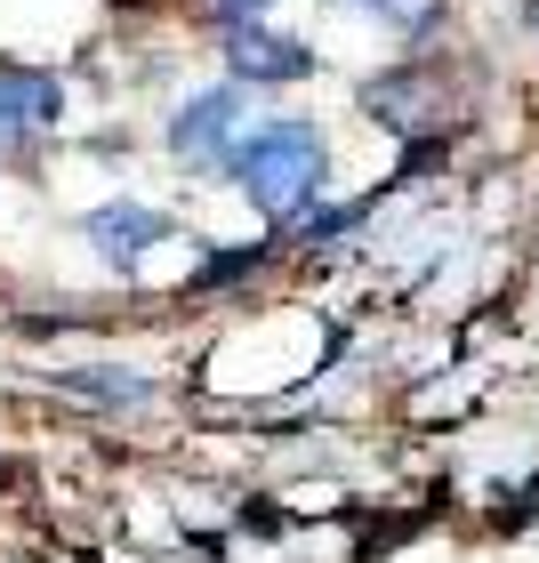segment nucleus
Returning <instances> with one entry per match:
<instances>
[{
  "label": "nucleus",
  "instance_id": "0eeeda50",
  "mask_svg": "<svg viewBox=\"0 0 539 563\" xmlns=\"http://www.w3.org/2000/svg\"><path fill=\"white\" fill-rule=\"evenodd\" d=\"M250 266H266V250H218V258L201 266V290H218V282H242Z\"/></svg>",
  "mask_w": 539,
  "mask_h": 563
},
{
  "label": "nucleus",
  "instance_id": "7ed1b4c3",
  "mask_svg": "<svg viewBox=\"0 0 539 563\" xmlns=\"http://www.w3.org/2000/svg\"><path fill=\"white\" fill-rule=\"evenodd\" d=\"M57 113H65V89L48 73H0V145H24Z\"/></svg>",
  "mask_w": 539,
  "mask_h": 563
},
{
  "label": "nucleus",
  "instance_id": "39448f33",
  "mask_svg": "<svg viewBox=\"0 0 539 563\" xmlns=\"http://www.w3.org/2000/svg\"><path fill=\"white\" fill-rule=\"evenodd\" d=\"M226 48H234V65L250 73V81H298V73H306V48L298 41H274L266 24H234Z\"/></svg>",
  "mask_w": 539,
  "mask_h": 563
},
{
  "label": "nucleus",
  "instance_id": "423d86ee",
  "mask_svg": "<svg viewBox=\"0 0 539 563\" xmlns=\"http://www.w3.org/2000/svg\"><path fill=\"white\" fill-rule=\"evenodd\" d=\"M65 387L89 395V402H106V411H138V402H145V378L138 371H73Z\"/></svg>",
  "mask_w": 539,
  "mask_h": 563
},
{
  "label": "nucleus",
  "instance_id": "6e6552de",
  "mask_svg": "<svg viewBox=\"0 0 539 563\" xmlns=\"http://www.w3.org/2000/svg\"><path fill=\"white\" fill-rule=\"evenodd\" d=\"M218 9H226V24H258L266 0H218Z\"/></svg>",
  "mask_w": 539,
  "mask_h": 563
},
{
  "label": "nucleus",
  "instance_id": "f03ea898",
  "mask_svg": "<svg viewBox=\"0 0 539 563\" xmlns=\"http://www.w3.org/2000/svg\"><path fill=\"white\" fill-rule=\"evenodd\" d=\"M234 121H242V89H210V97H194V106L169 121V153H177V162H218V153L234 145V137H226Z\"/></svg>",
  "mask_w": 539,
  "mask_h": 563
},
{
  "label": "nucleus",
  "instance_id": "20e7f679",
  "mask_svg": "<svg viewBox=\"0 0 539 563\" xmlns=\"http://www.w3.org/2000/svg\"><path fill=\"white\" fill-rule=\"evenodd\" d=\"M81 234L106 250V258H121L130 266L138 250H153V242H169V218H153V210H130V201H121V210H89L81 218Z\"/></svg>",
  "mask_w": 539,
  "mask_h": 563
},
{
  "label": "nucleus",
  "instance_id": "f257e3e1",
  "mask_svg": "<svg viewBox=\"0 0 539 563\" xmlns=\"http://www.w3.org/2000/svg\"><path fill=\"white\" fill-rule=\"evenodd\" d=\"M226 177H242L250 201H266V210H298L306 194L322 186V137L306 130V121H274V130H250L218 153Z\"/></svg>",
  "mask_w": 539,
  "mask_h": 563
}]
</instances>
